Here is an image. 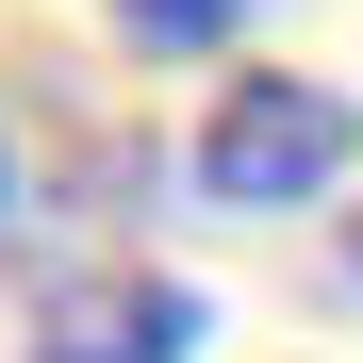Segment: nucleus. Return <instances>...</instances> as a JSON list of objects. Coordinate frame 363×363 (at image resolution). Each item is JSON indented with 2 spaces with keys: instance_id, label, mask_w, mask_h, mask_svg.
<instances>
[{
  "instance_id": "nucleus-5",
  "label": "nucleus",
  "mask_w": 363,
  "mask_h": 363,
  "mask_svg": "<svg viewBox=\"0 0 363 363\" xmlns=\"http://www.w3.org/2000/svg\"><path fill=\"white\" fill-rule=\"evenodd\" d=\"M0 199H17V149H0Z\"/></svg>"
},
{
  "instance_id": "nucleus-3",
  "label": "nucleus",
  "mask_w": 363,
  "mask_h": 363,
  "mask_svg": "<svg viewBox=\"0 0 363 363\" xmlns=\"http://www.w3.org/2000/svg\"><path fill=\"white\" fill-rule=\"evenodd\" d=\"M116 17H133V50H231L248 0H116Z\"/></svg>"
},
{
  "instance_id": "nucleus-2",
  "label": "nucleus",
  "mask_w": 363,
  "mask_h": 363,
  "mask_svg": "<svg viewBox=\"0 0 363 363\" xmlns=\"http://www.w3.org/2000/svg\"><path fill=\"white\" fill-rule=\"evenodd\" d=\"M33 363H199V297L182 281H67L50 297V330H33Z\"/></svg>"
},
{
  "instance_id": "nucleus-4",
  "label": "nucleus",
  "mask_w": 363,
  "mask_h": 363,
  "mask_svg": "<svg viewBox=\"0 0 363 363\" xmlns=\"http://www.w3.org/2000/svg\"><path fill=\"white\" fill-rule=\"evenodd\" d=\"M347 281H363V215H347Z\"/></svg>"
},
{
  "instance_id": "nucleus-1",
  "label": "nucleus",
  "mask_w": 363,
  "mask_h": 363,
  "mask_svg": "<svg viewBox=\"0 0 363 363\" xmlns=\"http://www.w3.org/2000/svg\"><path fill=\"white\" fill-rule=\"evenodd\" d=\"M182 165H199L215 215H297V199H330V182L363 165V116H347L314 67H231Z\"/></svg>"
}]
</instances>
